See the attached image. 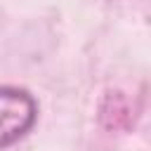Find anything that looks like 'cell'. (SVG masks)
Returning <instances> with one entry per match:
<instances>
[{
	"instance_id": "6da1fadb",
	"label": "cell",
	"mask_w": 151,
	"mask_h": 151,
	"mask_svg": "<svg viewBox=\"0 0 151 151\" xmlns=\"http://www.w3.org/2000/svg\"><path fill=\"white\" fill-rule=\"evenodd\" d=\"M38 104L19 87H0V151L19 142L35 123Z\"/></svg>"
}]
</instances>
